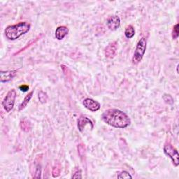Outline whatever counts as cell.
Instances as JSON below:
<instances>
[{"mask_svg":"<svg viewBox=\"0 0 179 179\" xmlns=\"http://www.w3.org/2000/svg\"><path fill=\"white\" fill-rule=\"evenodd\" d=\"M101 120L115 128L124 129L130 125L131 120L125 113L116 109H110L101 115Z\"/></svg>","mask_w":179,"mask_h":179,"instance_id":"obj_1","label":"cell"},{"mask_svg":"<svg viewBox=\"0 0 179 179\" xmlns=\"http://www.w3.org/2000/svg\"><path fill=\"white\" fill-rule=\"evenodd\" d=\"M30 24L27 22H20L16 25L8 26L4 30L6 37L11 41L18 39L21 36L26 34L30 29Z\"/></svg>","mask_w":179,"mask_h":179,"instance_id":"obj_2","label":"cell"},{"mask_svg":"<svg viewBox=\"0 0 179 179\" xmlns=\"http://www.w3.org/2000/svg\"><path fill=\"white\" fill-rule=\"evenodd\" d=\"M147 41L144 37H142L141 39L137 43L136 50L134 51V56L132 57V63L134 65H137L141 61L143 57L144 56V54L146 50Z\"/></svg>","mask_w":179,"mask_h":179,"instance_id":"obj_3","label":"cell"},{"mask_svg":"<svg viewBox=\"0 0 179 179\" xmlns=\"http://www.w3.org/2000/svg\"><path fill=\"white\" fill-rule=\"evenodd\" d=\"M16 96H17V94H16V90L12 89L7 93L6 97H4L2 101V106L7 112L9 113L13 109Z\"/></svg>","mask_w":179,"mask_h":179,"instance_id":"obj_4","label":"cell"},{"mask_svg":"<svg viewBox=\"0 0 179 179\" xmlns=\"http://www.w3.org/2000/svg\"><path fill=\"white\" fill-rule=\"evenodd\" d=\"M164 152L168 157H169V158L172 159L174 166L178 167L179 165L178 152L170 143H167V144L164 145Z\"/></svg>","mask_w":179,"mask_h":179,"instance_id":"obj_5","label":"cell"},{"mask_svg":"<svg viewBox=\"0 0 179 179\" xmlns=\"http://www.w3.org/2000/svg\"><path fill=\"white\" fill-rule=\"evenodd\" d=\"M83 105L92 112H96L100 109V104L91 98H86L83 101Z\"/></svg>","mask_w":179,"mask_h":179,"instance_id":"obj_6","label":"cell"},{"mask_svg":"<svg viewBox=\"0 0 179 179\" xmlns=\"http://www.w3.org/2000/svg\"><path fill=\"white\" fill-rule=\"evenodd\" d=\"M118 49V43L116 41H113L112 43H109L105 48V56L109 59H112L116 55Z\"/></svg>","mask_w":179,"mask_h":179,"instance_id":"obj_7","label":"cell"},{"mask_svg":"<svg viewBox=\"0 0 179 179\" xmlns=\"http://www.w3.org/2000/svg\"><path fill=\"white\" fill-rule=\"evenodd\" d=\"M120 25V19L118 16H112L107 20V27L110 30H116Z\"/></svg>","mask_w":179,"mask_h":179,"instance_id":"obj_8","label":"cell"},{"mask_svg":"<svg viewBox=\"0 0 179 179\" xmlns=\"http://www.w3.org/2000/svg\"><path fill=\"white\" fill-rule=\"evenodd\" d=\"M17 74L16 70H11V71H2L0 72V82L1 83H7L14 78Z\"/></svg>","mask_w":179,"mask_h":179,"instance_id":"obj_9","label":"cell"},{"mask_svg":"<svg viewBox=\"0 0 179 179\" xmlns=\"http://www.w3.org/2000/svg\"><path fill=\"white\" fill-rule=\"evenodd\" d=\"M77 125H78V130L81 132H83L84 131L85 128L87 125H90L92 127V128H93V123L92 121L87 117L83 116V115H82V116L78 118V120H77Z\"/></svg>","mask_w":179,"mask_h":179,"instance_id":"obj_10","label":"cell"},{"mask_svg":"<svg viewBox=\"0 0 179 179\" xmlns=\"http://www.w3.org/2000/svg\"><path fill=\"white\" fill-rule=\"evenodd\" d=\"M69 33L68 27L66 26H60L56 30V38L57 40H62Z\"/></svg>","mask_w":179,"mask_h":179,"instance_id":"obj_11","label":"cell"},{"mask_svg":"<svg viewBox=\"0 0 179 179\" xmlns=\"http://www.w3.org/2000/svg\"><path fill=\"white\" fill-rule=\"evenodd\" d=\"M33 95H34V90H32V91L30 92L28 95H26V97L24 98L23 102H22L20 104V106H19V111H22V110L25 108L27 104L29 102L30 100L32 99Z\"/></svg>","mask_w":179,"mask_h":179,"instance_id":"obj_12","label":"cell"},{"mask_svg":"<svg viewBox=\"0 0 179 179\" xmlns=\"http://www.w3.org/2000/svg\"><path fill=\"white\" fill-rule=\"evenodd\" d=\"M20 128L22 129V130H23L25 132H28L31 129V123H30L29 121L27 119H23L20 121Z\"/></svg>","mask_w":179,"mask_h":179,"instance_id":"obj_13","label":"cell"},{"mask_svg":"<svg viewBox=\"0 0 179 179\" xmlns=\"http://www.w3.org/2000/svg\"><path fill=\"white\" fill-rule=\"evenodd\" d=\"M135 34V29H134V27L132 25H129L126 27L125 31V35L126 38H131Z\"/></svg>","mask_w":179,"mask_h":179,"instance_id":"obj_14","label":"cell"},{"mask_svg":"<svg viewBox=\"0 0 179 179\" xmlns=\"http://www.w3.org/2000/svg\"><path fill=\"white\" fill-rule=\"evenodd\" d=\"M38 100H39V101L41 104H44L48 101V97L46 92L41 91L39 93H38Z\"/></svg>","mask_w":179,"mask_h":179,"instance_id":"obj_15","label":"cell"},{"mask_svg":"<svg viewBox=\"0 0 179 179\" xmlns=\"http://www.w3.org/2000/svg\"><path fill=\"white\" fill-rule=\"evenodd\" d=\"M117 177L118 178L120 179H126V178H132V176L129 174V172H126V171H122V172L118 173Z\"/></svg>","mask_w":179,"mask_h":179,"instance_id":"obj_16","label":"cell"},{"mask_svg":"<svg viewBox=\"0 0 179 179\" xmlns=\"http://www.w3.org/2000/svg\"><path fill=\"white\" fill-rule=\"evenodd\" d=\"M60 172H61V168L58 165H56L53 167V172H52V175H53V177L57 178L60 175Z\"/></svg>","mask_w":179,"mask_h":179,"instance_id":"obj_17","label":"cell"},{"mask_svg":"<svg viewBox=\"0 0 179 179\" xmlns=\"http://www.w3.org/2000/svg\"><path fill=\"white\" fill-rule=\"evenodd\" d=\"M178 24H176L174 27H173V30H172V38L173 39H176L178 38V36H179V31H178Z\"/></svg>","mask_w":179,"mask_h":179,"instance_id":"obj_18","label":"cell"},{"mask_svg":"<svg viewBox=\"0 0 179 179\" xmlns=\"http://www.w3.org/2000/svg\"><path fill=\"white\" fill-rule=\"evenodd\" d=\"M41 175V166L40 164H38L36 168L35 175L33 176L34 178H40Z\"/></svg>","mask_w":179,"mask_h":179,"instance_id":"obj_19","label":"cell"},{"mask_svg":"<svg viewBox=\"0 0 179 179\" xmlns=\"http://www.w3.org/2000/svg\"><path fill=\"white\" fill-rule=\"evenodd\" d=\"M163 100L165 102L168 104H172L173 103V100L172 97L169 95H164L163 96Z\"/></svg>","mask_w":179,"mask_h":179,"instance_id":"obj_20","label":"cell"},{"mask_svg":"<svg viewBox=\"0 0 179 179\" xmlns=\"http://www.w3.org/2000/svg\"><path fill=\"white\" fill-rule=\"evenodd\" d=\"M78 154L80 155V156H83L84 155V153H85V146H84V145H83V144H80L78 145Z\"/></svg>","mask_w":179,"mask_h":179,"instance_id":"obj_21","label":"cell"},{"mask_svg":"<svg viewBox=\"0 0 179 179\" xmlns=\"http://www.w3.org/2000/svg\"><path fill=\"white\" fill-rule=\"evenodd\" d=\"M81 170H77L75 172V173H74V175L72 176V178H81Z\"/></svg>","mask_w":179,"mask_h":179,"instance_id":"obj_22","label":"cell"},{"mask_svg":"<svg viewBox=\"0 0 179 179\" xmlns=\"http://www.w3.org/2000/svg\"><path fill=\"white\" fill-rule=\"evenodd\" d=\"M19 88H20V90H21V91L27 92V90H29V86L27 85H22L20 87H19Z\"/></svg>","mask_w":179,"mask_h":179,"instance_id":"obj_23","label":"cell"}]
</instances>
